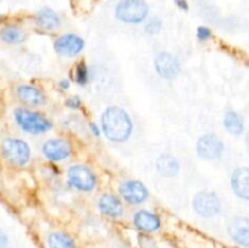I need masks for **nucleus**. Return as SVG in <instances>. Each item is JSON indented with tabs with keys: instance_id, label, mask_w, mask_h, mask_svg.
I'll return each instance as SVG.
<instances>
[{
	"instance_id": "nucleus-1",
	"label": "nucleus",
	"mask_w": 249,
	"mask_h": 248,
	"mask_svg": "<svg viewBox=\"0 0 249 248\" xmlns=\"http://www.w3.org/2000/svg\"><path fill=\"white\" fill-rule=\"evenodd\" d=\"M102 128L112 141H124L133 130L130 117L119 107H109L102 114Z\"/></svg>"
},
{
	"instance_id": "nucleus-2",
	"label": "nucleus",
	"mask_w": 249,
	"mask_h": 248,
	"mask_svg": "<svg viewBox=\"0 0 249 248\" xmlns=\"http://www.w3.org/2000/svg\"><path fill=\"white\" fill-rule=\"evenodd\" d=\"M148 14L145 0H121L116 7V17L125 23H140Z\"/></svg>"
},
{
	"instance_id": "nucleus-3",
	"label": "nucleus",
	"mask_w": 249,
	"mask_h": 248,
	"mask_svg": "<svg viewBox=\"0 0 249 248\" xmlns=\"http://www.w3.org/2000/svg\"><path fill=\"white\" fill-rule=\"evenodd\" d=\"M15 118L19 124V126L26 131L32 134H40L48 131L51 128L50 122L43 116L36 112H31L28 109H17L15 112Z\"/></svg>"
},
{
	"instance_id": "nucleus-4",
	"label": "nucleus",
	"mask_w": 249,
	"mask_h": 248,
	"mask_svg": "<svg viewBox=\"0 0 249 248\" xmlns=\"http://www.w3.org/2000/svg\"><path fill=\"white\" fill-rule=\"evenodd\" d=\"M2 155L15 165H24L29 159L31 151L24 141L18 139H6L2 142Z\"/></svg>"
},
{
	"instance_id": "nucleus-5",
	"label": "nucleus",
	"mask_w": 249,
	"mask_h": 248,
	"mask_svg": "<svg viewBox=\"0 0 249 248\" xmlns=\"http://www.w3.org/2000/svg\"><path fill=\"white\" fill-rule=\"evenodd\" d=\"M68 179L74 187L82 191H90L96 185V177L89 168L84 165H74L68 170Z\"/></svg>"
},
{
	"instance_id": "nucleus-6",
	"label": "nucleus",
	"mask_w": 249,
	"mask_h": 248,
	"mask_svg": "<svg viewBox=\"0 0 249 248\" xmlns=\"http://www.w3.org/2000/svg\"><path fill=\"white\" fill-rule=\"evenodd\" d=\"M194 208L199 215L213 216L220 212V201L213 192H198L194 198Z\"/></svg>"
},
{
	"instance_id": "nucleus-7",
	"label": "nucleus",
	"mask_w": 249,
	"mask_h": 248,
	"mask_svg": "<svg viewBox=\"0 0 249 248\" xmlns=\"http://www.w3.org/2000/svg\"><path fill=\"white\" fill-rule=\"evenodd\" d=\"M197 151H198V155L204 159H216L223 155L224 143L220 138L214 134H207L199 139Z\"/></svg>"
},
{
	"instance_id": "nucleus-8",
	"label": "nucleus",
	"mask_w": 249,
	"mask_h": 248,
	"mask_svg": "<svg viewBox=\"0 0 249 248\" xmlns=\"http://www.w3.org/2000/svg\"><path fill=\"white\" fill-rule=\"evenodd\" d=\"M158 74L165 79H173L180 72V63L175 56L169 53H160L155 60Z\"/></svg>"
},
{
	"instance_id": "nucleus-9",
	"label": "nucleus",
	"mask_w": 249,
	"mask_h": 248,
	"mask_svg": "<svg viewBox=\"0 0 249 248\" xmlns=\"http://www.w3.org/2000/svg\"><path fill=\"white\" fill-rule=\"evenodd\" d=\"M84 46V41L75 34H67L61 36L55 43V50L58 55L72 57L79 53Z\"/></svg>"
},
{
	"instance_id": "nucleus-10",
	"label": "nucleus",
	"mask_w": 249,
	"mask_h": 248,
	"mask_svg": "<svg viewBox=\"0 0 249 248\" xmlns=\"http://www.w3.org/2000/svg\"><path fill=\"white\" fill-rule=\"evenodd\" d=\"M122 196L131 204H139L147 198V189L139 181H125L121 185Z\"/></svg>"
},
{
	"instance_id": "nucleus-11",
	"label": "nucleus",
	"mask_w": 249,
	"mask_h": 248,
	"mask_svg": "<svg viewBox=\"0 0 249 248\" xmlns=\"http://www.w3.org/2000/svg\"><path fill=\"white\" fill-rule=\"evenodd\" d=\"M43 151L49 159L62 160L70 156L71 147L67 141L62 139H53V140H49L44 145Z\"/></svg>"
},
{
	"instance_id": "nucleus-12",
	"label": "nucleus",
	"mask_w": 249,
	"mask_h": 248,
	"mask_svg": "<svg viewBox=\"0 0 249 248\" xmlns=\"http://www.w3.org/2000/svg\"><path fill=\"white\" fill-rule=\"evenodd\" d=\"M229 233L233 241L249 248V219L237 218L229 225Z\"/></svg>"
},
{
	"instance_id": "nucleus-13",
	"label": "nucleus",
	"mask_w": 249,
	"mask_h": 248,
	"mask_svg": "<svg viewBox=\"0 0 249 248\" xmlns=\"http://www.w3.org/2000/svg\"><path fill=\"white\" fill-rule=\"evenodd\" d=\"M231 185L238 197L249 199V168H240L236 170L231 179Z\"/></svg>"
},
{
	"instance_id": "nucleus-14",
	"label": "nucleus",
	"mask_w": 249,
	"mask_h": 248,
	"mask_svg": "<svg viewBox=\"0 0 249 248\" xmlns=\"http://www.w3.org/2000/svg\"><path fill=\"white\" fill-rule=\"evenodd\" d=\"M17 95L22 101L28 105H33V106L41 105L45 101L43 92L31 85H19L17 88Z\"/></svg>"
},
{
	"instance_id": "nucleus-15",
	"label": "nucleus",
	"mask_w": 249,
	"mask_h": 248,
	"mask_svg": "<svg viewBox=\"0 0 249 248\" xmlns=\"http://www.w3.org/2000/svg\"><path fill=\"white\" fill-rule=\"evenodd\" d=\"M134 223L142 231H155L160 225L158 216L146 211H141L136 213L135 216H134Z\"/></svg>"
},
{
	"instance_id": "nucleus-16",
	"label": "nucleus",
	"mask_w": 249,
	"mask_h": 248,
	"mask_svg": "<svg viewBox=\"0 0 249 248\" xmlns=\"http://www.w3.org/2000/svg\"><path fill=\"white\" fill-rule=\"evenodd\" d=\"M36 21L38 26L44 29H55L60 26V17L53 10L49 7L39 10L36 16Z\"/></svg>"
},
{
	"instance_id": "nucleus-17",
	"label": "nucleus",
	"mask_w": 249,
	"mask_h": 248,
	"mask_svg": "<svg viewBox=\"0 0 249 248\" xmlns=\"http://www.w3.org/2000/svg\"><path fill=\"white\" fill-rule=\"evenodd\" d=\"M99 207L102 213L109 216L121 215L122 211H123L119 199L113 195H104L100 199Z\"/></svg>"
},
{
	"instance_id": "nucleus-18",
	"label": "nucleus",
	"mask_w": 249,
	"mask_h": 248,
	"mask_svg": "<svg viewBox=\"0 0 249 248\" xmlns=\"http://www.w3.org/2000/svg\"><path fill=\"white\" fill-rule=\"evenodd\" d=\"M179 168L178 160L170 155L160 156L157 162V170L163 177H174L179 173Z\"/></svg>"
},
{
	"instance_id": "nucleus-19",
	"label": "nucleus",
	"mask_w": 249,
	"mask_h": 248,
	"mask_svg": "<svg viewBox=\"0 0 249 248\" xmlns=\"http://www.w3.org/2000/svg\"><path fill=\"white\" fill-rule=\"evenodd\" d=\"M224 125L226 130L232 135H240L243 131V119L236 112H228L224 118Z\"/></svg>"
},
{
	"instance_id": "nucleus-20",
	"label": "nucleus",
	"mask_w": 249,
	"mask_h": 248,
	"mask_svg": "<svg viewBox=\"0 0 249 248\" xmlns=\"http://www.w3.org/2000/svg\"><path fill=\"white\" fill-rule=\"evenodd\" d=\"M50 248H75L74 242L70 236L62 232H53L48 238Z\"/></svg>"
},
{
	"instance_id": "nucleus-21",
	"label": "nucleus",
	"mask_w": 249,
	"mask_h": 248,
	"mask_svg": "<svg viewBox=\"0 0 249 248\" xmlns=\"http://www.w3.org/2000/svg\"><path fill=\"white\" fill-rule=\"evenodd\" d=\"M1 38L2 40L7 41V43H21L26 38V34L23 31L17 27H6L4 31L1 32Z\"/></svg>"
},
{
	"instance_id": "nucleus-22",
	"label": "nucleus",
	"mask_w": 249,
	"mask_h": 248,
	"mask_svg": "<svg viewBox=\"0 0 249 248\" xmlns=\"http://www.w3.org/2000/svg\"><path fill=\"white\" fill-rule=\"evenodd\" d=\"M75 79L79 84H85L88 79V71L87 66L84 65V62H80L79 65H77V70H75Z\"/></svg>"
},
{
	"instance_id": "nucleus-23",
	"label": "nucleus",
	"mask_w": 249,
	"mask_h": 248,
	"mask_svg": "<svg viewBox=\"0 0 249 248\" xmlns=\"http://www.w3.org/2000/svg\"><path fill=\"white\" fill-rule=\"evenodd\" d=\"M160 27H162V22L158 18H152L146 26V32L150 34H156L160 31Z\"/></svg>"
},
{
	"instance_id": "nucleus-24",
	"label": "nucleus",
	"mask_w": 249,
	"mask_h": 248,
	"mask_svg": "<svg viewBox=\"0 0 249 248\" xmlns=\"http://www.w3.org/2000/svg\"><path fill=\"white\" fill-rule=\"evenodd\" d=\"M211 29L207 28V27H199L198 31H197V35L201 40H207L211 36Z\"/></svg>"
},
{
	"instance_id": "nucleus-25",
	"label": "nucleus",
	"mask_w": 249,
	"mask_h": 248,
	"mask_svg": "<svg viewBox=\"0 0 249 248\" xmlns=\"http://www.w3.org/2000/svg\"><path fill=\"white\" fill-rule=\"evenodd\" d=\"M174 1H175V4L180 7V9H182V10L189 9V5H187L186 0H174Z\"/></svg>"
},
{
	"instance_id": "nucleus-26",
	"label": "nucleus",
	"mask_w": 249,
	"mask_h": 248,
	"mask_svg": "<svg viewBox=\"0 0 249 248\" xmlns=\"http://www.w3.org/2000/svg\"><path fill=\"white\" fill-rule=\"evenodd\" d=\"M79 100L77 99V97H74V99H72V100H68L67 101V106H70V107H78L79 106Z\"/></svg>"
},
{
	"instance_id": "nucleus-27",
	"label": "nucleus",
	"mask_w": 249,
	"mask_h": 248,
	"mask_svg": "<svg viewBox=\"0 0 249 248\" xmlns=\"http://www.w3.org/2000/svg\"><path fill=\"white\" fill-rule=\"evenodd\" d=\"M62 87L63 88H68V83L67 82H62Z\"/></svg>"
},
{
	"instance_id": "nucleus-28",
	"label": "nucleus",
	"mask_w": 249,
	"mask_h": 248,
	"mask_svg": "<svg viewBox=\"0 0 249 248\" xmlns=\"http://www.w3.org/2000/svg\"><path fill=\"white\" fill-rule=\"evenodd\" d=\"M247 146H248V148H249V133H248V135H247Z\"/></svg>"
}]
</instances>
